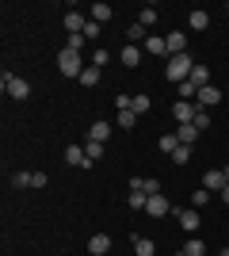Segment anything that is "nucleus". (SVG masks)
<instances>
[{
  "label": "nucleus",
  "mask_w": 229,
  "mask_h": 256,
  "mask_svg": "<svg viewBox=\"0 0 229 256\" xmlns=\"http://www.w3.org/2000/svg\"><path fill=\"white\" fill-rule=\"evenodd\" d=\"M195 65H199V62H191V54H176V58H168V62H164V76H168L172 84H184Z\"/></svg>",
  "instance_id": "1"
},
{
  "label": "nucleus",
  "mask_w": 229,
  "mask_h": 256,
  "mask_svg": "<svg viewBox=\"0 0 229 256\" xmlns=\"http://www.w3.org/2000/svg\"><path fill=\"white\" fill-rule=\"evenodd\" d=\"M57 69L65 76H76V80H80V73L88 69V62H84V54H76V50H61L57 54Z\"/></svg>",
  "instance_id": "2"
},
{
  "label": "nucleus",
  "mask_w": 229,
  "mask_h": 256,
  "mask_svg": "<svg viewBox=\"0 0 229 256\" xmlns=\"http://www.w3.org/2000/svg\"><path fill=\"white\" fill-rule=\"evenodd\" d=\"M0 88H4L11 100H27V96H31V84H27V76H15V73H4V76H0Z\"/></svg>",
  "instance_id": "3"
},
{
  "label": "nucleus",
  "mask_w": 229,
  "mask_h": 256,
  "mask_svg": "<svg viewBox=\"0 0 229 256\" xmlns=\"http://www.w3.org/2000/svg\"><path fill=\"white\" fill-rule=\"evenodd\" d=\"M195 115H199V104H195V100H180V104H172V118L180 122V126L195 122Z\"/></svg>",
  "instance_id": "4"
},
{
  "label": "nucleus",
  "mask_w": 229,
  "mask_h": 256,
  "mask_svg": "<svg viewBox=\"0 0 229 256\" xmlns=\"http://www.w3.org/2000/svg\"><path fill=\"white\" fill-rule=\"evenodd\" d=\"M142 50H145V54H153V58H164V62H168V38H161V34H149Z\"/></svg>",
  "instance_id": "5"
},
{
  "label": "nucleus",
  "mask_w": 229,
  "mask_h": 256,
  "mask_svg": "<svg viewBox=\"0 0 229 256\" xmlns=\"http://www.w3.org/2000/svg\"><path fill=\"white\" fill-rule=\"evenodd\" d=\"M226 172L222 168H207V176H203V188H207V192H226Z\"/></svg>",
  "instance_id": "6"
},
{
  "label": "nucleus",
  "mask_w": 229,
  "mask_h": 256,
  "mask_svg": "<svg viewBox=\"0 0 229 256\" xmlns=\"http://www.w3.org/2000/svg\"><path fill=\"white\" fill-rule=\"evenodd\" d=\"M168 210H172V203H168L164 195H149V203H145V214H149V218H164Z\"/></svg>",
  "instance_id": "7"
},
{
  "label": "nucleus",
  "mask_w": 229,
  "mask_h": 256,
  "mask_svg": "<svg viewBox=\"0 0 229 256\" xmlns=\"http://www.w3.org/2000/svg\"><path fill=\"white\" fill-rule=\"evenodd\" d=\"M187 80H191V88H195V92H203V88L210 84V69H207L203 62H199L195 69H191V76H187Z\"/></svg>",
  "instance_id": "8"
},
{
  "label": "nucleus",
  "mask_w": 229,
  "mask_h": 256,
  "mask_svg": "<svg viewBox=\"0 0 229 256\" xmlns=\"http://www.w3.org/2000/svg\"><path fill=\"white\" fill-rule=\"evenodd\" d=\"M176 218H180V226H184L191 237H195V230L203 226V222H199V210H195V206H191V210H176Z\"/></svg>",
  "instance_id": "9"
},
{
  "label": "nucleus",
  "mask_w": 229,
  "mask_h": 256,
  "mask_svg": "<svg viewBox=\"0 0 229 256\" xmlns=\"http://www.w3.org/2000/svg\"><path fill=\"white\" fill-rule=\"evenodd\" d=\"M218 100H222V92H218V88H214V84H207V88H203V92H199V96H195V104L203 107V111H210V107L218 104Z\"/></svg>",
  "instance_id": "10"
},
{
  "label": "nucleus",
  "mask_w": 229,
  "mask_h": 256,
  "mask_svg": "<svg viewBox=\"0 0 229 256\" xmlns=\"http://www.w3.org/2000/svg\"><path fill=\"white\" fill-rule=\"evenodd\" d=\"M142 54H145V50H138V46H130V42H126L119 58H122V65H126V69H138V65H142Z\"/></svg>",
  "instance_id": "11"
},
{
  "label": "nucleus",
  "mask_w": 229,
  "mask_h": 256,
  "mask_svg": "<svg viewBox=\"0 0 229 256\" xmlns=\"http://www.w3.org/2000/svg\"><path fill=\"white\" fill-rule=\"evenodd\" d=\"M88 252H92V256H103V252H111V237H107V234L88 237Z\"/></svg>",
  "instance_id": "12"
},
{
  "label": "nucleus",
  "mask_w": 229,
  "mask_h": 256,
  "mask_svg": "<svg viewBox=\"0 0 229 256\" xmlns=\"http://www.w3.org/2000/svg\"><path fill=\"white\" fill-rule=\"evenodd\" d=\"M65 164H76V168H92V164H88V157H84V146H69V150H65Z\"/></svg>",
  "instance_id": "13"
},
{
  "label": "nucleus",
  "mask_w": 229,
  "mask_h": 256,
  "mask_svg": "<svg viewBox=\"0 0 229 256\" xmlns=\"http://www.w3.org/2000/svg\"><path fill=\"white\" fill-rule=\"evenodd\" d=\"M84 27H88V20L80 12H65V31L69 34H84Z\"/></svg>",
  "instance_id": "14"
},
{
  "label": "nucleus",
  "mask_w": 229,
  "mask_h": 256,
  "mask_svg": "<svg viewBox=\"0 0 229 256\" xmlns=\"http://www.w3.org/2000/svg\"><path fill=\"white\" fill-rule=\"evenodd\" d=\"M176 54H187V34L184 31L168 34V58H176Z\"/></svg>",
  "instance_id": "15"
},
{
  "label": "nucleus",
  "mask_w": 229,
  "mask_h": 256,
  "mask_svg": "<svg viewBox=\"0 0 229 256\" xmlns=\"http://www.w3.org/2000/svg\"><path fill=\"white\" fill-rule=\"evenodd\" d=\"M88 138H92V142H107V138H111V122H103V118H96V122L88 126Z\"/></svg>",
  "instance_id": "16"
},
{
  "label": "nucleus",
  "mask_w": 229,
  "mask_h": 256,
  "mask_svg": "<svg viewBox=\"0 0 229 256\" xmlns=\"http://www.w3.org/2000/svg\"><path fill=\"white\" fill-rule=\"evenodd\" d=\"M145 38H149V27H142V23H138V20H134L130 23V27H126V42H145Z\"/></svg>",
  "instance_id": "17"
},
{
  "label": "nucleus",
  "mask_w": 229,
  "mask_h": 256,
  "mask_svg": "<svg viewBox=\"0 0 229 256\" xmlns=\"http://www.w3.org/2000/svg\"><path fill=\"white\" fill-rule=\"evenodd\" d=\"M176 138H180V146H195L199 126H195V122H187V126H176Z\"/></svg>",
  "instance_id": "18"
},
{
  "label": "nucleus",
  "mask_w": 229,
  "mask_h": 256,
  "mask_svg": "<svg viewBox=\"0 0 229 256\" xmlns=\"http://www.w3.org/2000/svg\"><path fill=\"white\" fill-rule=\"evenodd\" d=\"M88 16H92V23H107L115 12H111V4H92V12H88Z\"/></svg>",
  "instance_id": "19"
},
{
  "label": "nucleus",
  "mask_w": 229,
  "mask_h": 256,
  "mask_svg": "<svg viewBox=\"0 0 229 256\" xmlns=\"http://www.w3.org/2000/svg\"><path fill=\"white\" fill-rule=\"evenodd\" d=\"M84 157H88V164H96V160L103 157V142H92V138H88L84 142Z\"/></svg>",
  "instance_id": "20"
},
{
  "label": "nucleus",
  "mask_w": 229,
  "mask_h": 256,
  "mask_svg": "<svg viewBox=\"0 0 229 256\" xmlns=\"http://www.w3.org/2000/svg\"><path fill=\"white\" fill-rule=\"evenodd\" d=\"M153 252H157V245L149 237H134V256H153Z\"/></svg>",
  "instance_id": "21"
},
{
  "label": "nucleus",
  "mask_w": 229,
  "mask_h": 256,
  "mask_svg": "<svg viewBox=\"0 0 229 256\" xmlns=\"http://www.w3.org/2000/svg\"><path fill=\"white\" fill-rule=\"evenodd\" d=\"M149 107H153V100L145 96V92H138V96L130 100V111H134V115H145V111H149Z\"/></svg>",
  "instance_id": "22"
},
{
  "label": "nucleus",
  "mask_w": 229,
  "mask_h": 256,
  "mask_svg": "<svg viewBox=\"0 0 229 256\" xmlns=\"http://www.w3.org/2000/svg\"><path fill=\"white\" fill-rule=\"evenodd\" d=\"M184 252H187V256H207V245H203V237H187Z\"/></svg>",
  "instance_id": "23"
},
{
  "label": "nucleus",
  "mask_w": 229,
  "mask_h": 256,
  "mask_svg": "<svg viewBox=\"0 0 229 256\" xmlns=\"http://www.w3.org/2000/svg\"><path fill=\"white\" fill-rule=\"evenodd\" d=\"M157 16H161V12L153 8V4H145V8L138 12V23H142V27H153V23H157Z\"/></svg>",
  "instance_id": "24"
},
{
  "label": "nucleus",
  "mask_w": 229,
  "mask_h": 256,
  "mask_svg": "<svg viewBox=\"0 0 229 256\" xmlns=\"http://www.w3.org/2000/svg\"><path fill=\"white\" fill-rule=\"evenodd\" d=\"M207 27H210V16H207V12H191V31H207Z\"/></svg>",
  "instance_id": "25"
},
{
  "label": "nucleus",
  "mask_w": 229,
  "mask_h": 256,
  "mask_svg": "<svg viewBox=\"0 0 229 256\" xmlns=\"http://www.w3.org/2000/svg\"><path fill=\"white\" fill-rule=\"evenodd\" d=\"M11 188H34V172H15V176H11Z\"/></svg>",
  "instance_id": "26"
},
{
  "label": "nucleus",
  "mask_w": 229,
  "mask_h": 256,
  "mask_svg": "<svg viewBox=\"0 0 229 256\" xmlns=\"http://www.w3.org/2000/svg\"><path fill=\"white\" fill-rule=\"evenodd\" d=\"M80 84H84V88H96L99 84V69H96V65H88L84 73H80Z\"/></svg>",
  "instance_id": "27"
},
{
  "label": "nucleus",
  "mask_w": 229,
  "mask_h": 256,
  "mask_svg": "<svg viewBox=\"0 0 229 256\" xmlns=\"http://www.w3.org/2000/svg\"><path fill=\"white\" fill-rule=\"evenodd\" d=\"M126 203H130V210H145L149 195H145V192H130V195H126Z\"/></svg>",
  "instance_id": "28"
},
{
  "label": "nucleus",
  "mask_w": 229,
  "mask_h": 256,
  "mask_svg": "<svg viewBox=\"0 0 229 256\" xmlns=\"http://www.w3.org/2000/svg\"><path fill=\"white\" fill-rule=\"evenodd\" d=\"M176 150H180V138H176V134H161V153H168V157H172Z\"/></svg>",
  "instance_id": "29"
},
{
  "label": "nucleus",
  "mask_w": 229,
  "mask_h": 256,
  "mask_svg": "<svg viewBox=\"0 0 229 256\" xmlns=\"http://www.w3.org/2000/svg\"><path fill=\"white\" fill-rule=\"evenodd\" d=\"M210 199H214V192H207V188H199V192L191 195V206H195V210H199V206H207Z\"/></svg>",
  "instance_id": "30"
},
{
  "label": "nucleus",
  "mask_w": 229,
  "mask_h": 256,
  "mask_svg": "<svg viewBox=\"0 0 229 256\" xmlns=\"http://www.w3.org/2000/svg\"><path fill=\"white\" fill-rule=\"evenodd\" d=\"M107 62H111V54L103 50V46H96V50H92V65H96V69H103Z\"/></svg>",
  "instance_id": "31"
},
{
  "label": "nucleus",
  "mask_w": 229,
  "mask_h": 256,
  "mask_svg": "<svg viewBox=\"0 0 229 256\" xmlns=\"http://www.w3.org/2000/svg\"><path fill=\"white\" fill-rule=\"evenodd\" d=\"M134 122H138V115H134V111H119V126H122V130H134Z\"/></svg>",
  "instance_id": "32"
},
{
  "label": "nucleus",
  "mask_w": 229,
  "mask_h": 256,
  "mask_svg": "<svg viewBox=\"0 0 229 256\" xmlns=\"http://www.w3.org/2000/svg\"><path fill=\"white\" fill-rule=\"evenodd\" d=\"M172 160L176 164H187V160H191V146H180V150L172 153Z\"/></svg>",
  "instance_id": "33"
},
{
  "label": "nucleus",
  "mask_w": 229,
  "mask_h": 256,
  "mask_svg": "<svg viewBox=\"0 0 229 256\" xmlns=\"http://www.w3.org/2000/svg\"><path fill=\"white\" fill-rule=\"evenodd\" d=\"M84 42H88L84 34H69V46H65V50H76V54H80V50H84Z\"/></svg>",
  "instance_id": "34"
},
{
  "label": "nucleus",
  "mask_w": 229,
  "mask_h": 256,
  "mask_svg": "<svg viewBox=\"0 0 229 256\" xmlns=\"http://www.w3.org/2000/svg\"><path fill=\"white\" fill-rule=\"evenodd\" d=\"M195 126H199V130H207V126H210V111H203V107H199V115H195Z\"/></svg>",
  "instance_id": "35"
},
{
  "label": "nucleus",
  "mask_w": 229,
  "mask_h": 256,
  "mask_svg": "<svg viewBox=\"0 0 229 256\" xmlns=\"http://www.w3.org/2000/svg\"><path fill=\"white\" fill-rule=\"evenodd\" d=\"M84 38H88V42H92V38H99V23H92V20H88V27H84Z\"/></svg>",
  "instance_id": "36"
},
{
  "label": "nucleus",
  "mask_w": 229,
  "mask_h": 256,
  "mask_svg": "<svg viewBox=\"0 0 229 256\" xmlns=\"http://www.w3.org/2000/svg\"><path fill=\"white\" fill-rule=\"evenodd\" d=\"M145 195H161V180H145Z\"/></svg>",
  "instance_id": "37"
},
{
  "label": "nucleus",
  "mask_w": 229,
  "mask_h": 256,
  "mask_svg": "<svg viewBox=\"0 0 229 256\" xmlns=\"http://www.w3.org/2000/svg\"><path fill=\"white\" fill-rule=\"evenodd\" d=\"M130 100L134 96H119V100H115V107H119V111H130Z\"/></svg>",
  "instance_id": "38"
},
{
  "label": "nucleus",
  "mask_w": 229,
  "mask_h": 256,
  "mask_svg": "<svg viewBox=\"0 0 229 256\" xmlns=\"http://www.w3.org/2000/svg\"><path fill=\"white\" fill-rule=\"evenodd\" d=\"M222 203H226V206H229V184H226V192H222Z\"/></svg>",
  "instance_id": "39"
},
{
  "label": "nucleus",
  "mask_w": 229,
  "mask_h": 256,
  "mask_svg": "<svg viewBox=\"0 0 229 256\" xmlns=\"http://www.w3.org/2000/svg\"><path fill=\"white\" fill-rule=\"evenodd\" d=\"M218 256H229V245H226V248H222V252H218Z\"/></svg>",
  "instance_id": "40"
},
{
  "label": "nucleus",
  "mask_w": 229,
  "mask_h": 256,
  "mask_svg": "<svg viewBox=\"0 0 229 256\" xmlns=\"http://www.w3.org/2000/svg\"><path fill=\"white\" fill-rule=\"evenodd\" d=\"M222 172H226V180H229V164H226V168H222Z\"/></svg>",
  "instance_id": "41"
},
{
  "label": "nucleus",
  "mask_w": 229,
  "mask_h": 256,
  "mask_svg": "<svg viewBox=\"0 0 229 256\" xmlns=\"http://www.w3.org/2000/svg\"><path fill=\"white\" fill-rule=\"evenodd\" d=\"M226 12H229V4H226Z\"/></svg>",
  "instance_id": "42"
},
{
  "label": "nucleus",
  "mask_w": 229,
  "mask_h": 256,
  "mask_svg": "<svg viewBox=\"0 0 229 256\" xmlns=\"http://www.w3.org/2000/svg\"><path fill=\"white\" fill-rule=\"evenodd\" d=\"M226 88H229V84H226Z\"/></svg>",
  "instance_id": "43"
}]
</instances>
